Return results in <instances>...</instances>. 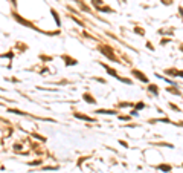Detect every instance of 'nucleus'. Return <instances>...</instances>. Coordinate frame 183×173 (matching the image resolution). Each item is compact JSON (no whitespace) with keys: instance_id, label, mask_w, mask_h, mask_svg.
I'll use <instances>...</instances> for the list:
<instances>
[{"instance_id":"1","label":"nucleus","mask_w":183,"mask_h":173,"mask_svg":"<svg viewBox=\"0 0 183 173\" xmlns=\"http://www.w3.org/2000/svg\"><path fill=\"white\" fill-rule=\"evenodd\" d=\"M101 52L105 54V55H107L108 58H111V60H116V57H114V54L111 52V49H110L108 46H102V47H101Z\"/></svg>"},{"instance_id":"2","label":"nucleus","mask_w":183,"mask_h":173,"mask_svg":"<svg viewBox=\"0 0 183 173\" xmlns=\"http://www.w3.org/2000/svg\"><path fill=\"white\" fill-rule=\"evenodd\" d=\"M133 75H134L136 78H139L141 81H144V83H147V81H148V78L144 75L142 72H139V70H133Z\"/></svg>"},{"instance_id":"3","label":"nucleus","mask_w":183,"mask_h":173,"mask_svg":"<svg viewBox=\"0 0 183 173\" xmlns=\"http://www.w3.org/2000/svg\"><path fill=\"white\" fill-rule=\"evenodd\" d=\"M92 2H93V5H95L96 8H99V9H105V11H110L108 8H104V5L99 2V0H92Z\"/></svg>"},{"instance_id":"4","label":"nucleus","mask_w":183,"mask_h":173,"mask_svg":"<svg viewBox=\"0 0 183 173\" xmlns=\"http://www.w3.org/2000/svg\"><path fill=\"white\" fill-rule=\"evenodd\" d=\"M166 73H169V75H178V77H183V72H181V70H166Z\"/></svg>"},{"instance_id":"5","label":"nucleus","mask_w":183,"mask_h":173,"mask_svg":"<svg viewBox=\"0 0 183 173\" xmlns=\"http://www.w3.org/2000/svg\"><path fill=\"white\" fill-rule=\"evenodd\" d=\"M84 98H85V101H87V103H92V104L95 103V98H93V96H90L88 93H85V95H84Z\"/></svg>"},{"instance_id":"6","label":"nucleus","mask_w":183,"mask_h":173,"mask_svg":"<svg viewBox=\"0 0 183 173\" xmlns=\"http://www.w3.org/2000/svg\"><path fill=\"white\" fill-rule=\"evenodd\" d=\"M75 116L76 118H81V119H85V121H92L90 116H85V115H81V113H75Z\"/></svg>"},{"instance_id":"7","label":"nucleus","mask_w":183,"mask_h":173,"mask_svg":"<svg viewBox=\"0 0 183 173\" xmlns=\"http://www.w3.org/2000/svg\"><path fill=\"white\" fill-rule=\"evenodd\" d=\"M52 14H54V17H55V21H57V24H60V17H58V14H57L55 11H52Z\"/></svg>"},{"instance_id":"8","label":"nucleus","mask_w":183,"mask_h":173,"mask_svg":"<svg viewBox=\"0 0 183 173\" xmlns=\"http://www.w3.org/2000/svg\"><path fill=\"white\" fill-rule=\"evenodd\" d=\"M160 170H165V171H169V170H171V167H169V165H160Z\"/></svg>"},{"instance_id":"9","label":"nucleus","mask_w":183,"mask_h":173,"mask_svg":"<svg viewBox=\"0 0 183 173\" xmlns=\"http://www.w3.org/2000/svg\"><path fill=\"white\" fill-rule=\"evenodd\" d=\"M98 113H116V112H113V110H98Z\"/></svg>"},{"instance_id":"10","label":"nucleus","mask_w":183,"mask_h":173,"mask_svg":"<svg viewBox=\"0 0 183 173\" xmlns=\"http://www.w3.org/2000/svg\"><path fill=\"white\" fill-rule=\"evenodd\" d=\"M66 63H69V64H75L76 61H75V60H70V58H67V57H66Z\"/></svg>"},{"instance_id":"11","label":"nucleus","mask_w":183,"mask_h":173,"mask_svg":"<svg viewBox=\"0 0 183 173\" xmlns=\"http://www.w3.org/2000/svg\"><path fill=\"white\" fill-rule=\"evenodd\" d=\"M150 90L154 92V93H157V87H154V86H150Z\"/></svg>"},{"instance_id":"12","label":"nucleus","mask_w":183,"mask_h":173,"mask_svg":"<svg viewBox=\"0 0 183 173\" xmlns=\"http://www.w3.org/2000/svg\"><path fill=\"white\" fill-rule=\"evenodd\" d=\"M142 107H144V104H142V103H139V104L136 106V109H137V110H139V109H142Z\"/></svg>"}]
</instances>
